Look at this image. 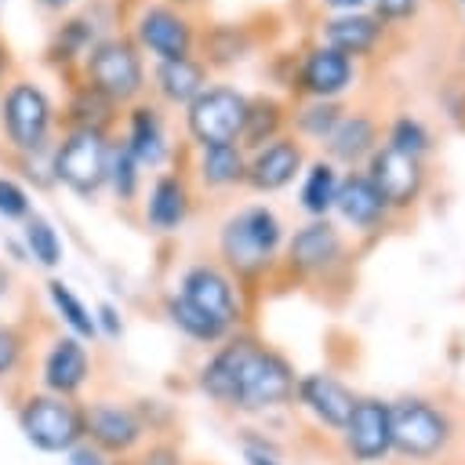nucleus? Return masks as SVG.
<instances>
[{"instance_id":"obj_1","label":"nucleus","mask_w":465,"mask_h":465,"mask_svg":"<svg viewBox=\"0 0 465 465\" xmlns=\"http://www.w3.org/2000/svg\"><path fill=\"white\" fill-rule=\"evenodd\" d=\"M291 392H294L291 367L276 352H265L254 341H240V360H236V374H232V389H229V407L265 411V407L283 403Z\"/></svg>"},{"instance_id":"obj_2","label":"nucleus","mask_w":465,"mask_h":465,"mask_svg":"<svg viewBox=\"0 0 465 465\" xmlns=\"http://www.w3.org/2000/svg\"><path fill=\"white\" fill-rule=\"evenodd\" d=\"M18 425L25 432V440L36 447V450H47V454H62V450H73L80 440H84V414L65 400V396H29L25 407L18 411Z\"/></svg>"},{"instance_id":"obj_3","label":"nucleus","mask_w":465,"mask_h":465,"mask_svg":"<svg viewBox=\"0 0 465 465\" xmlns=\"http://www.w3.org/2000/svg\"><path fill=\"white\" fill-rule=\"evenodd\" d=\"M54 178L76 196H94L109 178V145L102 131L76 127L54 153Z\"/></svg>"},{"instance_id":"obj_4","label":"nucleus","mask_w":465,"mask_h":465,"mask_svg":"<svg viewBox=\"0 0 465 465\" xmlns=\"http://www.w3.org/2000/svg\"><path fill=\"white\" fill-rule=\"evenodd\" d=\"M0 124L18 153H40L51 131V102L33 80H15L0 105Z\"/></svg>"},{"instance_id":"obj_5","label":"nucleus","mask_w":465,"mask_h":465,"mask_svg":"<svg viewBox=\"0 0 465 465\" xmlns=\"http://www.w3.org/2000/svg\"><path fill=\"white\" fill-rule=\"evenodd\" d=\"M276 247H280V218L265 207H247L236 218H229L222 229V254L229 258V265L243 272L262 269Z\"/></svg>"},{"instance_id":"obj_6","label":"nucleus","mask_w":465,"mask_h":465,"mask_svg":"<svg viewBox=\"0 0 465 465\" xmlns=\"http://www.w3.org/2000/svg\"><path fill=\"white\" fill-rule=\"evenodd\" d=\"M247 120V98L232 87H207L189 102V131L200 145H232Z\"/></svg>"},{"instance_id":"obj_7","label":"nucleus","mask_w":465,"mask_h":465,"mask_svg":"<svg viewBox=\"0 0 465 465\" xmlns=\"http://www.w3.org/2000/svg\"><path fill=\"white\" fill-rule=\"evenodd\" d=\"M87 87L109 102L134 98L142 91V62L127 40H102L87 54Z\"/></svg>"},{"instance_id":"obj_8","label":"nucleus","mask_w":465,"mask_h":465,"mask_svg":"<svg viewBox=\"0 0 465 465\" xmlns=\"http://www.w3.org/2000/svg\"><path fill=\"white\" fill-rule=\"evenodd\" d=\"M389 440L407 458H429L447 443V421L421 400H403L389 407Z\"/></svg>"},{"instance_id":"obj_9","label":"nucleus","mask_w":465,"mask_h":465,"mask_svg":"<svg viewBox=\"0 0 465 465\" xmlns=\"http://www.w3.org/2000/svg\"><path fill=\"white\" fill-rule=\"evenodd\" d=\"M345 447L360 461H378L392 440H389V403L381 400H356L352 414L345 421Z\"/></svg>"},{"instance_id":"obj_10","label":"nucleus","mask_w":465,"mask_h":465,"mask_svg":"<svg viewBox=\"0 0 465 465\" xmlns=\"http://www.w3.org/2000/svg\"><path fill=\"white\" fill-rule=\"evenodd\" d=\"M138 40L142 47H149L153 54H160V62H174V58H189V22L171 11V7H145L138 15Z\"/></svg>"},{"instance_id":"obj_11","label":"nucleus","mask_w":465,"mask_h":465,"mask_svg":"<svg viewBox=\"0 0 465 465\" xmlns=\"http://www.w3.org/2000/svg\"><path fill=\"white\" fill-rule=\"evenodd\" d=\"M371 185L378 189V196L385 203H411L421 189V171H418V160L414 156H403L396 149H381L371 156Z\"/></svg>"},{"instance_id":"obj_12","label":"nucleus","mask_w":465,"mask_h":465,"mask_svg":"<svg viewBox=\"0 0 465 465\" xmlns=\"http://www.w3.org/2000/svg\"><path fill=\"white\" fill-rule=\"evenodd\" d=\"M182 298L189 302V305H196L200 312H207V316H214L218 323H232V316H236V294H232V287H229V280L218 272V269H211V265H196V269H189L185 276H182Z\"/></svg>"},{"instance_id":"obj_13","label":"nucleus","mask_w":465,"mask_h":465,"mask_svg":"<svg viewBox=\"0 0 465 465\" xmlns=\"http://www.w3.org/2000/svg\"><path fill=\"white\" fill-rule=\"evenodd\" d=\"M84 429L102 450H131L142 436V421L127 407H116V403H94L84 414Z\"/></svg>"},{"instance_id":"obj_14","label":"nucleus","mask_w":465,"mask_h":465,"mask_svg":"<svg viewBox=\"0 0 465 465\" xmlns=\"http://www.w3.org/2000/svg\"><path fill=\"white\" fill-rule=\"evenodd\" d=\"M298 396H302V403L320 418V421H327V425H334V429H345V421H349V414H352V392L341 385V381H334V378H327V374H309V378H302L298 381Z\"/></svg>"},{"instance_id":"obj_15","label":"nucleus","mask_w":465,"mask_h":465,"mask_svg":"<svg viewBox=\"0 0 465 465\" xmlns=\"http://www.w3.org/2000/svg\"><path fill=\"white\" fill-rule=\"evenodd\" d=\"M87 381V352L76 338H58L44 360V385L54 396H69Z\"/></svg>"},{"instance_id":"obj_16","label":"nucleus","mask_w":465,"mask_h":465,"mask_svg":"<svg viewBox=\"0 0 465 465\" xmlns=\"http://www.w3.org/2000/svg\"><path fill=\"white\" fill-rule=\"evenodd\" d=\"M298 163H302L298 145H291V142H272V145H265V149L251 160L247 178H251L254 189H280V185H287V182L294 178Z\"/></svg>"},{"instance_id":"obj_17","label":"nucleus","mask_w":465,"mask_h":465,"mask_svg":"<svg viewBox=\"0 0 465 465\" xmlns=\"http://www.w3.org/2000/svg\"><path fill=\"white\" fill-rule=\"evenodd\" d=\"M302 76H305V87H309L312 94L327 98V94H338V91L352 80V65H349V58H345L341 51H334V47H316V51L305 58Z\"/></svg>"},{"instance_id":"obj_18","label":"nucleus","mask_w":465,"mask_h":465,"mask_svg":"<svg viewBox=\"0 0 465 465\" xmlns=\"http://www.w3.org/2000/svg\"><path fill=\"white\" fill-rule=\"evenodd\" d=\"M338 251H341V240H338L334 225H327V222H312V225L298 229L291 240V262L302 269H320V265L334 262Z\"/></svg>"},{"instance_id":"obj_19","label":"nucleus","mask_w":465,"mask_h":465,"mask_svg":"<svg viewBox=\"0 0 465 465\" xmlns=\"http://www.w3.org/2000/svg\"><path fill=\"white\" fill-rule=\"evenodd\" d=\"M185 211H189V196H185L182 178H174V174H160V178L153 182L149 207H145L149 225L160 229V232H167V229H174V225L185 218Z\"/></svg>"},{"instance_id":"obj_20","label":"nucleus","mask_w":465,"mask_h":465,"mask_svg":"<svg viewBox=\"0 0 465 465\" xmlns=\"http://www.w3.org/2000/svg\"><path fill=\"white\" fill-rule=\"evenodd\" d=\"M127 149L138 163H160L167 156V142H163V124L156 116V109L138 105L131 113V131H127Z\"/></svg>"},{"instance_id":"obj_21","label":"nucleus","mask_w":465,"mask_h":465,"mask_svg":"<svg viewBox=\"0 0 465 465\" xmlns=\"http://www.w3.org/2000/svg\"><path fill=\"white\" fill-rule=\"evenodd\" d=\"M334 203H338V211H341L352 225H371V222H378V214H381V207H385V200L378 196V189H374L371 178H363V174L345 178V182L338 185Z\"/></svg>"},{"instance_id":"obj_22","label":"nucleus","mask_w":465,"mask_h":465,"mask_svg":"<svg viewBox=\"0 0 465 465\" xmlns=\"http://www.w3.org/2000/svg\"><path fill=\"white\" fill-rule=\"evenodd\" d=\"M156 87L163 91L167 102H193L200 98L203 87V69L193 58H174V62H160L156 69Z\"/></svg>"},{"instance_id":"obj_23","label":"nucleus","mask_w":465,"mask_h":465,"mask_svg":"<svg viewBox=\"0 0 465 465\" xmlns=\"http://www.w3.org/2000/svg\"><path fill=\"white\" fill-rule=\"evenodd\" d=\"M378 33H381V25L374 18H367V15H341V18H334L327 25V44L349 58V54L371 51Z\"/></svg>"},{"instance_id":"obj_24","label":"nucleus","mask_w":465,"mask_h":465,"mask_svg":"<svg viewBox=\"0 0 465 465\" xmlns=\"http://www.w3.org/2000/svg\"><path fill=\"white\" fill-rule=\"evenodd\" d=\"M374 142V127L367 116H345L334 124V131L327 134V149L338 156V160H356L371 149Z\"/></svg>"},{"instance_id":"obj_25","label":"nucleus","mask_w":465,"mask_h":465,"mask_svg":"<svg viewBox=\"0 0 465 465\" xmlns=\"http://www.w3.org/2000/svg\"><path fill=\"white\" fill-rule=\"evenodd\" d=\"M200 174L207 185H232L247 174V167H243V156L236 145H203Z\"/></svg>"},{"instance_id":"obj_26","label":"nucleus","mask_w":465,"mask_h":465,"mask_svg":"<svg viewBox=\"0 0 465 465\" xmlns=\"http://www.w3.org/2000/svg\"><path fill=\"white\" fill-rule=\"evenodd\" d=\"M167 316H171L174 327H182V331H185L189 338H196V341H218V338L225 334V323H218L214 316L200 312V309L189 305L182 294L167 302Z\"/></svg>"},{"instance_id":"obj_27","label":"nucleus","mask_w":465,"mask_h":465,"mask_svg":"<svg viewBox=\"0 0 465 465\" xmlns=\"http://www.w3.org/2000/svg\"><path fill=\"white\" fill-rule=\"evenodd\" d=\"M25 247H29V258H36L47 269H54L62 262V240L51 229V222L40 218V214H29L25 218Z\"/></svg>"},{"instance_id":"obj_28","label":"nucleus","mask_w":465,"mask_h":465,"mask_svg":"<svg viewBox=\"0 0 465 465\" xmlns=\"http://www.w3.org/2000/svg\"><path fill=\"white\" fill-rule=\"evenodd\" d=\"M47 294H51L54 309L62 312V320H65L80 338H94V331H98V327H94V316L87 312V305H84L62 280H51V283H47Z\"/></svg>"},{"instance_id":"obj_29","label":"nucleus","mask_w":465,"mask_h":465,"mask_svg":"<svg viewBox=\"0 0 465 465\" xmlns=\"http://www.w3.org/2000/svg\"><path fill=\"white\" fill-rule=\"evenodd\" d=\"M334 196H338V178H334V171H331L327 163H312V171H309V178H305V185H302V207H305L309 214H323V211L334 203Z\"/></svg>"},{"instance_id":"obj_30","label":"nucleus","mask_w":465,"mask_h":465,"mask_svg":"<svg viewBox=\"0 0 465 465\" xmlns=\"http://www.w3.org/2000/svg\"><path fill=\"white\" fill-rule=\"evenodd\" d=\"M276 127H280V105L276 102H269V98L247 102V120H243V131H240V138L247 145H262Z\"/></svg>"},{"instance_id":"obj_31","label":"nucleus","mask_w":465,"mask_h":465,"mask_svg":"<svg viewBox=\"0 0 465 465\" xmlns=\"http://www.w3.org/2000/svg\"><path fill=\"white\" fill-rule=\"evenodd\" d=\"M109 178H113V189H116L120 200H131L134 196V189H138V160L131 156L127 145H120V149L109 153Z\"/></svg>"},{"instance_id":"obj_32","label":"nucleus","mask_w":465,"mask_h":465,"mask_svg":"<svg viewBox=\"0 0 465 465\" xmlns=\"http://www.w3.org/2000/svg\"><path fill=\"white\" fill-rule=\"evenodd\" d=\"M389 149H396V153H403V156H414V160H418V156L429 149V134H425V127H421L418 120L403 116V120H396V124H392Z\"/></svg>"},{"instance_id":"obj_33","label":"nucleus","mask_w":465,"mask_h":465,"mask_svg":"<svg viewBox=\"0 0 465 465\" xmlns=\"http://www.w3.org/2000/svg\"><path fill=\"white\" fill-rule=\"evenodd\" d=\"M338 120H341L338 109H334L331 102H323V105H312V109L302 113V131H309V134H316V138H327Z\"/></svg>"},{"instance_id":"obj_34","label":"nucleus","mask_w":465,"mask_h":465,"mask_svg":"<svg viewBox=\"0 0 465 465\" xmlns=\"http://www.w3.org/2000/svg\"><path fill=\"white\" fill-rule=\"evenodd\" d=\"M0 214L4 218H29V196L11 178H0Z\"/></svg>"},{"instance_id":"obj_35","label":"nucleus","mask_w":465,"mask_h":465,"mask_svg":"<svg viewBox=\"0 0 465 465\" xmlns=\"http://www.w3.org/2000/svg\"><path fill=\"white\" fill-rule=\"evenodd\" d=\"M18 352H22V341L11 327H0V374H7L15 363H18Z\"/></svg>"},{"instance_id":"obj_36","label":"nucleus","mask_w":465,"mask_h":465,"mask_svg":"<svg viewBox=\"0 0 465 465\" xmlns=\"http://www.w3.org/2000/svg\"><path fill=\"white\" fill-rule=\"evenodd\" d=\"M69 458H73L69 465H105L98 447H73V450H69Z\"/></svg>"},{"instance_id":"obj_37","label":"nucleus","mask_w":465,"mask_h":465,"mask_svg":"<svg viewBox=\"0 0 465 465\" xmlns=\"http://www.w3.org/2000/svg\"><path fill=\"white\" fill-rule=\"evenodd\" d=\"M378 11L385 18H403V15L414 11V0H378Z\"/></svg>"},{"instance_id":"obj_38","label":"nucleus","mask_w":465,"mask_h":465,"mask_svg":"<svg viewBox=\"0 0 465 465\" xmlns=\"http://www.w3.org/2000/svg\"><path fill=\"white\" fill-rule=\"evenodd\" d=\"M102 323V331L105 334H120V320H116V309L113 305H98V320H94V327Z\"/></svg>"},{"instance_id":"obj_39","label":"nucleus","mask_w":465,"mask_h":465,"mask_svg":"<svg viewBox=\"0 0 465 465\" xmlns=\"http://www.w3.org/2000/svg\"><path fill=\"white\" fill-rule=\"evenodd\" d=\"M142 465H178V454H174L171 447H153V450L142 458Z\"/></svg>"},{"instance_id":"obj_40","label":"nucleus","mask_w":465,"mask_h":465,"mask_svg":"<svg viewBox=\"0 0 465 465\" xmlns=\"http://www.w3.org/2000/svg\"><path fill=\"white\" fill-rule=\"evenodd\" d=\"M247 461H251V465H280L276 458H269V454H262V450H247Z\"/></svg>"},{"instance_id":"obj_41","label":"nucleus","mask_w":465,"mask_h":465,"mask_svg":"<svg viewBox=\"0 0 465 465\" xmlns=\"http://www.w3.org/2000/svg\"><path fill=\"white\" fill-rule=\"evenodd\" d=\"M323 4H331V7H341V11H352V7H360L363 0H323Z\"/></svg>"},{"instance_id":"obj_42","label":"nucleus","mask_w":465,"mask_h":465,"mask_svg":"<svg viewBox=\"0 0 465 465\" xmlns=\"http://www.w3.org/2000/svg\"><path fill=\"white\" fill-rule=\"evenodd\" d=\"M40 4H44V7H51V11H62V7H69L73 0H40Z\"/></svg>"},{"instance_id":"obj_43","label":"nucleus","mask_w":465,"mask_h":465,"mask_svg":"<svg viewBox=\"0 0 465 465\" xmlns=\"http://www.w3.org/2000/svg\"><path fill=\"white\" fill-rule=\"evenodd\" d=\"M4 287H7V280H4V269H0V294H4Z\"/></svg>"},{"instance_id":"obj_44","label":"nucleus","mask_w":465,"mask_h":465,"mask_svg":"<svg viewBox=\"0 0 465 465\" xmlns=\"http://www.w3.org/2000/svg\"><path fill=\"white\" fill-rule=\"evenodd\" d=\"M0 69H4V54H0Z\"/></svg>"},{"instance_id":"obj_45","label":"nucleus","mask_w":465,"mask_h":465,"mask_svg":"<svg viewBox=\"0 0 465 465\" xmlns=\"http://www.w3.org/2000/svg\"><path fill=\"white\" fill-rule=\"evenodd\" d=\"M0 11H4V0H0Z\"/></svg>"}]
</instances>
